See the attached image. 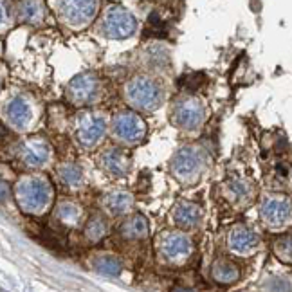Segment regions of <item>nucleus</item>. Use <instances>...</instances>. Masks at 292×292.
<instances>
[{
	"label": "nucleus",
	"instance_id": "obj_18",
	"mask_svg": "<svg viewBox=\"0 0 292 292\" xmlns=\"http://www.w3.org/2000/svg\"><path fill=\"white\" fill-rule=\"evenodd\" d=\"M119 231H121L123 236L128 240L144 238V236L148 234V224H146L143 215H132L123 222Z\"/></svg>",
	"mask_w": 292,
	"mask_h": 292
},
{
	"label": "nucleus",
	"instance_id": "obj_23",
	"mask_svg": "<svg viewBox=\"0 0 292 292\" xmlns=\"http://www.w3.org/2000/svg\"><path fill=\"white\" fill-rule=\"evenodd\" d=\"M20 13H22V18L24 20H27V22L40 24L42 20H44L45 9H44V4H42V2H26V4H22Z\"/></svg>",
	"mask_w": 292,
	"mask_h": 292
},
{
	"label": "nucleus",
	"instance_id": "obj_27",
	"mask_svg": "<svg viewBox=\"0 0 292 292\" xmlns=\"http://www.w3.org/2000/svg\"><path fill=\"white\" fill-rule=\"evenodd\" d=\"M198 80H204L202 74H200V72H198V74L197 72H191V74H188V76L180 78V87L186 90H195L202 85V81H198Z\"/></svg>",
	"mask_w": 292,
	"mask_h": 292
},
{
	"label": "nucleus",
	"instance_id": "obj_25",
	"mask_svg": "<svg viewBox=\"0 0 292 292\" xmlns=\"http://www.w3.org/2000/svg\"><path fill=\"white\" fill-rule=\"evenodd\" d=\"M96 269L103 274H117L119 272V261L112 256H101L94 261Z\"/></svg>",
	"mask_w": 292,
	"mask_h": 292
},
{
	"label": "nucleus",
	"instance_id": "obj_20",
	"mask_svg": "<svg viewBox=\"0 0 292 292\" xmlns=\"http://www.w3.org/2000/svg\"><path fill=\"white\" fill-rule=\"evenodd\" d=\"M56 218H58L63 225L76 227L81 220V207H78L76 204H72V202H62L56 207Z\"/></svg>",
	"mask_w": 292,
	"mask_h": 292
},
{
	"label": "nucleus",
	"instance_id": "obj_15",
	"mask_svg": "<svg viewBox=\"0 0 292 292\" xmlns=\"http://www.w3.org/2000/svg\"><path fill=\"white\" fill-rule=\"evenodd\" d=\"M99 164L105 173H108L110 177H123L130 168V157L121 148H108L101 153Z\"/></svg>",
	"mask_w": 292,
	"mask_h": 292
},
{
	"label": "nucleus",
	"instance_id": "obj_24",
	"mask_svg": "<svg viewBox=\"0 0 292 292\" xmlns=\"http://www.w3.org/2000/svg\"><path fill=\"white\" fill-rule=\"evenodd\" d=\"M227 193H229V198H233V200L245 202L251 197V186L245 180H231L229 186H227Z\"/></svg>",
	"mask_w": 292,
	"mask_h": 292
},
{
	"label": "nucleus",
	"instance_id": "obj_1",
	"mask_svg": "<svg viewBox=\"0 0 292 292\" xmlns=\"http://www.w3.org/2000/svg\"><path fill=\"white\" fill-rule=\"evenodd\" d=\"M53 186L44 175H26L17 184V200L26 213H45L53 202Z\"/></svg>",
	"mask_w": 292,
	"mask_h": 292
},
{
	"label": "nucleus",
	"instance_id": "obj_11",
	"mask_svg": "<svg viewBox=\"0 0 292 292\" xmlns=\"http://www.w3.org/2000/svg\"><path fill=\"white\" fill-rule=\"evenodd\" d=\"M58 8L63 22L74 29H80L94 18L98 2H62L58 4Z\"/></svg>",
	"mask_w": 292,
	"mask_h": 292
},
{
	"label": "nucleus",
	"instance_id": "obj_2",
	"mask_svg": "<svg viewBox=\"0 0 292 292\" xmlns=\"http://www.w3.org/2000/svg\"><path fill=\"white\" fill-rule=\"evenodd\" d=\"M125 96L126 101L135 108V110H143L150 112L161 105V85L157 81L150 80V78L137 76L130 80L125 85Z\"/></svg>",
	"mask_w": 292,
	"mask_h": 292
},
{
	"label": "nucleus",
	"instance_id": "obj_22",
	"mask_svg": "<svg viewBox=\"0 0 292 292\" xmlns=\"http://www.w3.org/2000/svg\"><path fill=\"white\" fill-rule=\"evenodd\" d=\"M107 222L101 216H92L85 225V236L90 242H98L107 234Z\"/></svg>",
	"mask_w": 292,
	"mask_h": 292
},
{
	"label": "nucleus",
	"instance_id": "obj_28",
	"mask_svg": "<svg viewBox=\"0 0 292 292\" xmlns=\"http://www.w3.org/2000/svg\"><path fill=\"white\" fill-rule=\"evenodd\" d=\"M175 292H189V290H186V288H179V290H175Z\"/></svg>",
	"mask_w": 292,
	"mask_h": 292
},
{
	"label": "nucleus",
	"instance_id": "obj_5",
	"mask_svg": "<svg viewBox=\"0 0 292 292\" xmlns=\"http://www.w3.org/2000/svg\"><path fill=\"white\" fill-rule=\"evenodd\" d=\"M202 166H204V161H202L200 152H197L195 148L186 146V148L179 150V152L173 155L171 164H170V170H171V173L180 180V182L191 184V182L198 177Z\"/></svg>",
	"mask_w": 292,
	"mask_h": 292
},
{
	"label": "nucleus",
	"instance_id": "obj_9",
	"mask_svg": "<svg viewBox=\"0 0 292 292\" xmlns=\"http://www.w3.org/2000/svg\"><path fill=\"white\" fill-rule=\"evenodd\" d=\"M290 213H292L290 202H288V198L281 197V195L267 197L260 209L261 220L265 222L267 227H272V229L283 227L290 220Z\"/></svg>",
	"mask_w": 292,
	"mask_h": 292
},
{
	"label": "nucleus",
	"instance_id": "obj_13",
	"mask_svg": "<svg viewBox=\"0 0 292 292\" xmlns=\"http://www.w3.org/2000/svg\"><path fill=\"white\" fill-rule=\"evenodd\" d=\"M51 155H53V148L47 141L40 137H31L20 146V159L29 168H42L49 162Z\"/></svg>",
	"mask_w": 292,
	"mask_h": 292
},
{
	"label": "nucleus",
	"instance_id": "obj_19",
	"mask_svg": "<svg viewBox=\"0 0 292 292\" xmlns=\"http://www.w3.org/2000/svg\"><path fill=\"white\" fill-rule=\"evenodd\" d=\"M211 274H213V278H215V281H218V283H233V281L238 279L240 270L233 261L218 260V261H215V265H213Z\"/></svg>",
	"mask_w": 292,
	"mask_h": 292
},
{
	"label": "nucleus",
	"instance_id": "obj_10",
	"mask_svg": "<svg viewBox=\"0 0 292 292\" xmlns=\"http://www.w3.org/2000/svg\"><path fill=\"white\" fill-rule=\"evenodd\" d=\"M99 90V81L92 72H83L80 76L69 83L67 87V96L72 103L76 105H89L98 98Z\"/></svg>",
	"mask_w": 292,
	"mask_h": 292
},
{
	"label": "nucleus",
	"instance_id": "obj_7",
	"mask_svg": "<svg viewBox=\"0 0 292 292\" xmlns=\"http://www.w3.org/2000/svg\"><path fill=\"white\" fill-rule=\"evenodd\" d=\"M191 240L179 231L164 233L159 240V252L170 263H182L191 254Z\"/></svg>",
	"mask_w": 292,
	"mask_h": 292
},
{
	"label": "nucleus",
	"instance_id": "obj_4",
	"mask_svg": "<svg viewBox=\"0 0 292 292\" xmlns=\"http://www.w3.org/2000/svg\"><path fill=\"white\" fill-rule=\"evenodd\" d=\"M112 132L117 139L126 144H135L144 139L146 126L143 119L132 110H119L112 119Z\"/></svg>",
	"mask_w": 292,
	"mask_h": 292
},
{
	"label": "nucleus",
	"instance_id": "obj_17",
	"mask_svg": "<svg viewBox=\"0 0 292 292\" xmlns=\"http://www.w3.org/2000/svg\"><path fill=\"white\" fill-rule=\"evenodd\" d=\"M200 218V207L193 202L188 200H180L175 207H173V220L180 227H191L195 225Z\"/></svg>",
	"mask_w": 292,
	"mask_h": 292
},
{
	"label": "nucleus",
	"instance_id": "obj_14",
	"mask_svg": "<svg viewBox=\"0 0 292 292\" xmlns=\"http://www.w3.org/2000/svg\"><path fill=\"white\" fill-rule=\"evenodd\" d=\"M258 240H260L258 234L252 229H249L245 225H234L233 229L229 231V236H227V245L236 254L247 256L256 249Z\"/></svg>",
	"mask_w": 292,
	"mask_h": 292
},
{
	"label": "nucleus",
	"instance_id": "obj_8",
	"mask_svg": "<svg viewBox=\"0 0 292 292\" xmlns=\"http://www.w3.org/2000/svg\"><path fill=\"white\" fill-rule=\"evenodd\" d=\"M204 121V107L197 98L186 96L173 108V123L184 130H195Z\"/></svg>",
	"mask_w": 292,
	"mask_h": 292
},
{
	"label": "nucleus",
	"instance_id": "obj_6",
	"mask_svg": "<svg viewBox=\"0 0 292 292\" xmlns=\"http://www.w3.org/2000/svg\"><path fill=\"white\" fill-rule=\"evenodd\" d=\"M101 26H103V31L107 36L121 40V38H128L135 31L137 22H135V18L126 9L114 6V8H108L105 11Z\"/></svg>",
	"mask_w": 292,
	"mask_h": 292
},
{
	"label": "nucleus",
	"instance_id": "obj_21",
	"mask_svg": "<svg viewBox=\"0 0 292 292\" xmlns=\"http://www.w3.org/2000/svg\"><path fill=\"white\" fill-rule=\"evenodd\" d=\"M58 177L62 179V182L69 186H76L83 179V173H81L80 166L76 164H71V162H65V164H60L58 166Z\"/></svg>",
	"mask_w": 292,
	"mask_h": 292
},
{
	"label": "nucleus",
	"instance_id": "obj_26",
	"mask_svg": "<svg viewBox=\"0 0 292 292\" xmlns=\"http://www.w3.org/2000/svg\"><path fill=\"white\" fill-rule=\"evenodd\" d=\"M276 254L281 260L292 261V238H279L276 242Z\"/></svg>",
	"mask_w": 292,
	"mask_h": 292
},
{
	"label": "nucleus",
	"instance_id": "obj_12",
	"mask_svg": "<svg viewBox=\"0 0 292 292\" xmlns=\"http://www.w3.org/2000/svg\"><path fill=\"white\" fill-rule=\"evenodd\" d=\"M6 117L17 130H26L35 121V107L27 96H17L9 101Z\"/></svg>",
	"mask_w": 292,
	"mask_h": 292
},
{
	"label": "nucleus",
	"instance_id": "obj_16",
	"mask_svg": "<svg viewBox=\"0 0 292 292\" xmlns=\"http://www.w3.org/2000/svg\"><path fill=\"white\" fill-rule=\"evenodd\" d=\"M132 206H134V198H132V195L126 193V191H121V189H116V191L107 193L103 197V207L114 216L125 215Z\"/></svg>",
	"mask_w": 292,
	"mask_h": 292
},
{
	"label": "nucleus",
	"instance_id": "obj_3",
	"mask_svg": "<svg viewBox=\"0 0 292 292\" xmlns=\"http://www.w3.org/2000/svg\"><path fill=\"white\" fill-rule=\"evenodd\" d=\"M105 130H107V121L101 114L92 112V110H83L76 116L74 135H76L78 143L87 148L98 144L105 135Z\"/></svg>",
	"mask_w": 292,
	"mask_h": 292
}]
</instances>
